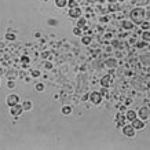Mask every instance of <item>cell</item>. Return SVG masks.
Instances as JSON below:
<instances>
[{
	"instance_id": "1",
	"label": "cell",
	"mask_w": 150,
	"mask_h": 150,
	"mask_svg": "<svg viewBox=\"0 0 150 150\" xmlns=\"http://www.w3.org/2000/svg\"><path fill=\"white\" fill-rule=\"evenodd\" d=\"M145 10L141 8V7H137V8H134L131 11V14H129V17H131L132 22L137 23V25H142L143 23V19H145Z\"/></svg>"
},
{
	"instance_id": "2",
	"label": "cell",
	"mask_w": 150,
	"mask_h": 150,
	"mask_svg": "<svg viewBox=\"0 0 150 150\" xmlns=\"http://www.w3.org/2000/svg\"><path fill=\"white\" fill-rule=\"evenodd\" d=\"M22 112H23V106L22 105H19V103L14 105V106L10 108V113H11V116H14V117H18Z\"/></svg>"
},
{
	"instance_id": "3",
	"label": "cell",
	"mask_w": 150,
	"mask_h": 150,
	"mask_svg": "<svg viewBox=\"0 0 150 150\" xmlns=\"http://www.w3.org/2000/svg\"><path fill=\"white\" fill-rule=\"evenodd\" d=\"M90 100H91L94 105H99L100 102H102V94H100V92H96V91L91 92V94H90Z\"/></svg>"
},
{
	"instance_id": "4",
	"label": "cell",
	"mask_w": 150,
	"mask_h": 150,
	"mask_svg": "<svg viewBox=\"0 0 150 150\" xmlns=\"http://www.w3.org/2000/svg\"><path fill=\"white\" fill-rule=\"evenodd\" d=\"M123 134L125 135V137L132 138L134 135H135V128L132 127V124L131 125H123Z\"/></svg>"
},
{
	"instance_id": "5",
	"label": "cell",
	"mask_w": 150,
	"mask_h": 150,
	"mask_svg": "<svg viewBox=\"0 0 150 150\" xmlns=\"http://www.w3.org/2000/svg\"><path fill=\"white\" fill-rule=\"evenodd\" d=\"M131 124L135 129H142V128L145 127V121H143L142 118H134L131 121Z\"/></svg>"
},
{
	"instance_id": "6",
	"label": "cell",
	"mask_w": 150,
	"mask_h": 150,
	"mask_svg": "<svg viewBox=\"0 0 150 150\" xmlns=\"http://www.w3.org/2000/svg\"><path fill=\"white\" fill-rule=\"evenodd\" d=\"M125 118H127V116H124L121 112L117 113V116H116V124H117V127H123V125H125Z\"/></svg>"
},
{
	"instance_id": "7",
	"label": "cell",
	"mask_w": 150,
	"mask_h": 150,
	"mask_svg": "<svg viewBox=\"0 0 150 150\" xmlns=\"http://www.w3.org/2000/svg\"><path fill=\"white\" fill-rule=\"evenodd\" d=\"M69 17H70V18H80V17H81V10L79 8V7L69 8Z\"/></svg>"
},
{
	"instance_id": "8",
	"label": "cell",
	"mask_w": 150,
	"mask_h": 150,
	"mask_svg": "<svg viewBox=\"0 0 150 150\" xmlns=\"http://www.w3.org/2000/svg\"><path fill=\"white\" fill-rule=\"evenodd\" d=\"M138 113H139V117H141L142 120H146V118L150 116V110H149V108H146L145 106V108H141Z\"/></svg>"
},
{
	"instance_id": "9",
	"label": "cell",
	"mask_w": 150,
	"mask_h": 150,
	"mask_svg": "<svg viewBox=\"0 0 150 150\" xmlns=\"http://www.w3.org/2000/svg\"><path fill=\"white\" fill-rule=\"evenodd\" d=\"M19 102V98H18V95H8V98H7V105H8L10 108L11 106H14V105H17Z\"/></svg>"
},
{
	"instance_id": "10",
	"label": "cell",
	"mask_w": 150,
	"mask_h": 150,
	"mask_svg": "<svg viewBox=\"0 0 150 150\" xmlns=\"http://www.w3.org/2000/svg\"><path fill=\"white\" fill-rule=\"evenodd\" d=\"M110 84H112V76H105V77H102V80H100V86L103 87V88H108V87H110Z\"/></svg>"
},
{
	"instance_id": "11",
	"label": "cell",
	"mask_w": 150,
	"mask_h": 150,
	"mask_svg": "<svg viewBox=\"0 0 150 150\" xmlns=\"http://www.w3.org/2000/svg\"><path fill=\"white\" fill-rule=\"evenodd\" d=\"M105 66H106V68H110V69L116 68V66H117V59H114V58L106 59V61H105Z\"/></svg>"
},
{
	"instance_id": "12",
	"label": "cell",
	"mask_w": 150,
	"mask_h": 150,
	"mask_svg": "<svg viewBox=\"0 0 150 150\" xmlns=\"http://www.w3.org/2000/svg\"><path fill=\"white\" fill-rule=\"evenodd\" d=\"M134 25H135V23L131 22V21H123V23H121L123 29H127V30H129V29H134Z\"/></svg>"
},
{
	"instance_id": "13",
	"label": "cell",
	"mask_w": 150,
	"mask_h": 150,
	"mask_svg": "<svg viewBox=\"0 0 150 150\" xmlns=\"http://www.w3.org/2000/svg\"><path fill=\"white\" fill-rule=\"evenodd\" d=\"M134 118H137V113H135L134 110H128V112H127V120L132 121Z\"/></svg>"
},
{
	"instance_id": "14",
	"label": "cell",
	"mask_w": 150,
	"mask_h": 150,
	"mask_svg": "<svg viewBox=\"0 0 150 150\" xmlns=\"http://www.w3.org/2000/svg\"><path fill=\"white\" fill-rule=\"evenodd\" d=\"M68 4V0H55V6L59 7V8H62Z\"/></svg>"
},
{
	"instance_id": "15",
	"label": "cell",
	"mask_w": 150,
	"mask_h": 150,
	"mask_svg": "<svg viewBox=\"0 0 150 150\" xmlns=\"http://www.w3.org/2000/svg\"><path fill=\"white\" fill-rule=\"evenodd\" d=\"M86 25H87V21H86V18H79L77 28H80V29H83V28H86Z\"/></svg>"
},
{
	"instance_id": "16",
	"label": "cell",
	"mask_w": 150,
	"mask_h": 150,
	"mask_svg": "<svg viewBox=\"0 0 150 150\" xmlns=\"http://www.w3.org/2000/svg\"><path fill=\"white\" fill-rule=\"evenodd\" d=\"M142 39L147 43V41H150V32L149 30H145V32L142 33Z\"/></svg>"
},
{
	"instance_id": "17",
	"label": "cell",
	"mask_w": 150,
	"mask_h": 150,
	"mask_svg": "<svg viewBox=\"0 0 150 150\" xmlns=\"http://www.w3.org/2000/svg\"><path fill=\"white\" fill-rule=\"evenodd\" d=\"M91 40H92L91 36H83L81 37V43H83V44H86V46H87V44H90V43H91Z\"/></svg>"
},
{
	"instance_id": "18",
	"label": "cell",
	"mask_w": 150,
	"mask_h": 150,
	"mask_svg": "<svg viewBox=\"0 0 150 150\" xmlns=\"http://www.w3.org/2000/svg\"><path fill=\"white\" fill-rule=\"evenodd\" d=\"M22 106H23V110H30V109H32V102H29V100H25Z\"/></svg>"
},
{
	"instance_id": "19",
	"label": "cell",
	"mask_w": 150,
	"mask_h": 150,
	"mask_svg": "<svg viewBox=\"0 0 150 150\" xmlns=\"http://www.w3.org/2000/svg\"><path fill=\"white\" fill-rule=\"evenodd\" d=\"M68 6H69V8L79 7V4H77V1H76V0H69V1H68Z\"/></svg>"
},
{
	"instance_id": "20",
	"label": "cell",
	"mask_w": 150,
	"mask_h": 150,
	"mask_svg": "<svg viewBox=\"0 0 150 150\" xmlns=\"http://www.w3.org/2000/svg\"><path fill=\"white\" fill-rule=\"evenodd\" d=\"M62 113L64 114H70L72 113V108H70V106H64V108H62Z\"/></svg>"
},
{
	"instance_id": "21",
	"label": "cell",
	"mask_w": 150,
	"mask_h": 150,
	"mask_svg": "<svg viewBox=\"0 0 150 150\" xmlns=\"http://www.w3.org/2000/svg\"><path fill=\"white\" fill-rule=\"evenodd\" d=\"M36 91H39V92H41L43 90H44V84H41V83H39V84H36Z\"/></svg>"
},
{
	"instance_id": "22",
	"label": "cell",
	"mask_w": 150,
	"mask_h": 150,
	"mask_svg": "<svg viewBox=\"0 0 150 150\" xmlns=\"http://www.w3.org/2000/svg\"><path fill=\"white\" fill-rule=\"evenodd\" d=\"M6 39H7V40H15V35H14V33H7V35H6Z\"/></svg>"
},
{
	"instance_id": "23",
	"label": "cell",
	"mask_w": 150,
	"mask_h": 150,
	"mask_svg": "<svg viewBox=\"0 0 150 150\" xmlns=\"http://www.w3.org/2000/svg\"><path fill=\"white\" fill-rule=\"evenodd\" d=\"M73 35L80 36V35H81V29H80V28H74V29H73Z\"/></svg>"
},
{
	"instance_id": "24",
	"label": "cell",
	"mask_w": 150,
	"mask_h": 150,
	"mask_svg": "<svg viewBox=\"0 0 150 150\" xmlns=\"http://www.w3.org/2000/svg\"><path fill=\"white\" fill-rule=\"evenodd\" d=\"M146 46V41L143 40V41H139V43H137V47L138 48H143V47Z\"/></svg>"
},
{
	"instance_id": "25",
	"label": "cell",
	"mask_w": 150,
	"mask_h": 150,
	"mask_svg": "<svg viewBox=\"0 0 150 150\" xmlns=\"http://www.w3.org/2000/svg\"><path fill=\"white\" fill-rule=\"evenodd\" d=\"M32 76L33 77H39V76H40V72H39V70H32Z\"/></svg>"
},
{
	"instance_id": "26",
	"label": "cell",
	"mask_w": 150,
	"mask_h": 150,
	"mask_svg": "<svg viewBox=\"0 0 150 150\" xmlns=\"http://www.w3.org/2000/svg\"><path fill=\"white\" fill-rule=\"evenodd\" d=\"M142 28H143V29H149V28H150V23L143 22V23H142Z\"/></svg>"
},
{
	"instance_id": "27",
	"label": "cell",
	"mask_w": 150,
	"mask_h": 150,
	"mask_svg": "<svg viewBox=\"0 0 150 150\" xmlns=\"http://www.w3.org/2000/svg\"><path fill=\"white\" fill-rule=\"evenodd\" d=\"M7 86H8V88H14V87H15V84H14V81H8V84H7Z\"/></svg>"
},
{
	"instance_id": "28",
	"label": "cell",
	"mask_w": 150,
	"mask_h": 150,
	"mask_svg": "<svg viewBox=\"0 0 150 150\" xmlns=\"http://www.w3.org/2000/svg\"><path fill=\"white\" fill-rule=\"evenodd\" d=\"M22 62L28 64V62H29V58H28V57H22Z\"/></svg>"
},
{
	"instance_id": "29",
	"label": "cell",
	"mask_w": 150,
	"mask_h": 150,
	"mask_svg": "<svg viewBox=\"0 0 150 150\" xmlns=\"http://www.w3.org/2000/svg\"><path fill=\"white\" fill-rule=\"evenodd\" d=\"M51 68H52V65L50 62H46V69H51Z\"/></svg>"
},
{
	"instance_id": "30",
	"label": "cell",
	"mask_w": 150,
	"mask_h": 150,
	"mask_svg": "<svg viewBox=\"0 0 150 150\" xmlns=\"http://www.w3.org/2000/svg\"><path fill=\"white\" fill-rule=\"evenodd\" d=\"M100 22H108V18H106V17H102V18H100Z\"/></svg>"
},
{
	"instance_id": "31",
	"label": "cell",
	"mask_w": 150,
	"mask_h": 150,
	"mask_svg": "<svg viewBox=\"0 0 150 150\" xmlns=\"http://www.w3.org/2000/svg\"><path fill=\"white\" fill-rule=\"evenodd\" d=\"M95 1H99V3H103L105 0H95Z\"/></svg>"
},
{
	"instance_id": "32",
	"label": "cell",
	"mask_w": 150,
	"mask_h": 150,
	"mask_svg": "<svg viewBox=\"0 0 150 150\" xmlns=\"http://www.w3.org/2000/svg\"><path fill=\"white\" fill-rule=\"evenodd\" d=\"M109 1H112V3H113V1H116V0H109Z\"/></svg>"
},
{
	"instance_id": "33",
	"label": "cell",
	"mask_w": 150,
	"mask_h": 150,
	"mask_svg": "<svg viewBox=\"0 0 150 150\" xmlns=\"http://www.w3.org/2000/svg\"><path fill=\"white\" fill-rule=\"evenodd\" d=\"M118 1H124V0H118Z\"/></svg>"
}]
</instances>
